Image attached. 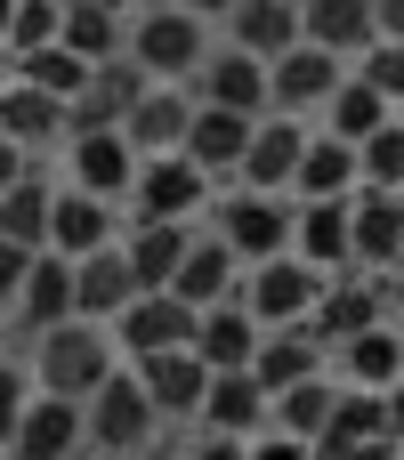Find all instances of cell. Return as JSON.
Listing matches in <instances>:
<instances>
[{"instance_id":"cell-4","label":"cell","mask_w":404,"mask_h":460,"mask_svg":"<svg viewBox=\"0 0 404 460\" xmlns=\"http://www.w3.org/2000/svg\"><path fill=\"white\" fill-rule=\"evenodd\" d=\"M162 412H154V396H146V380H138V364H121L97 396H89V453L97 460H121V453H146V445H162Z\"/></svg>"},{"instance_id":"cell-11","label":"cell","mask_w":404,"mask_h":460,"mask_svg":"<svg viewBox=\"0 0 404 460\" xmlns=\"http://www.w3.org/2000/svg\"><path fill=\"white\" fill-rule=\"evenodd\" d=\"M381 315H389V283H381V275H364V267H340V275L324 283V299H316L308 332L340 356V348H348L364 323H381Z\"/></svg>"},{"instance_id":"cell-8","label":"cell","mask_w":404,"mask_h":460,"mask_svg":"<svg viewBox=\"0 0 404 460\" xmlns=\"http://www.w3.org/2000/svg\"><path fill=\"white\" fill-rule=\"evenodd\" d=\"M8 453H16V460H81V453H89V404H81V396H49V388H32V404H24Z\"/></svg>"},{"instance_id":"cell-51","label":"cell","mask_w":404,"mask_h":460,"mask_svg":"<svg viewBox=\"0 0 404 460\" xmlns=\"http://www.w3.org/2000/svg\"><path fill=\"white\" fill-rule=\"evenodd\" d=\"M121 460H186V453H170V445H146V453H121Z\"/></svg>"},{"instance_id":"cell-16","label":"cell","mask_w":404,"mask_h":460,"mask_svg":"<svg viewBox=\"0 0 404 460\" xmlns=\"http://www.w3.org/2000/svg\"><path fill=\"white\" fill-rule=\"evenodd\" d=\"M0 137H16L24 154L49 162V154L73 137V105L49 97V89H32V81H8V89H0Z\"/></svg>"},{"instance_id":"cell-19","label":"cell","mask_w":404,"mask_h":460,"mask_svg":"<svg viewBox=\"0 0 404 460\" xmlns=\"http://www.w3.org/2000/svg\"><path fill=\"white\" fill-rule=\"evenodd\" d=\"M146 89H154V73H146L130 49H121V57H105V65L89 73V89L73 97V129H121V121H130V105H138Z\"/></svg>"},{"instance_id":"cell-46","label":"cell","mask_w":404,"mask_h":460,"mask_svg":"<svg viewBox=\"0 0 404 460\" xmlns=\"http://www.w3.org/2000/svg\"><path fill=\"white\" fill-rule=\"evenodd\" d=\"M32 170H40V154H24L16 137H0V194H8L16 178H32Z\"/></svg>"},{"instance_id":"cell-9","label":"cell","mask_w":404,"mask_h":460,"mask_svg":"<svg viewBox=\"0 0 404 460\" xmlns=\"http://www.w3.org/2000/svg\"><path fill=\"white\" fill-rule=\"evenodd\" d=\"M348 73H356V65H348V57H332L324 40H300V49H283V57L267 65L275 113H300V121H308V113H324V105H332V89H340Z\"/></svg>"},{"instance_id":"cell-3","label":"cell","mask_w":404,"mask_h":460,"mask_svg":"<svg viewBox=\"0 0 404 460\" xmlns=\"http://www.w3.org/2000/svg\"><path fill=\"white\" fill-rule=\"evenodd\" d=\"M202 226H211L243 267H259V259H283V251H292L300 202H292V194H259V186H219V202H211Z\"/></svg>"},{"instance_id":"cell-39","label":"cell","mask_w":404,"mask_h":460,"mask_svg":"<svg viewBox=\"0 0 404 460\" xmlns=\"http://www.w3.org/2000/svg\"><path fill=\"white\" fill-rule=\"evenodd\" d=\"M65 32V0H16V24H8V57L24 49H49Z\"/></svg>"},{"instance_id":"cell-30","label":"cell","mask_w":404,"mask_h":460,"mask_svg":"<svg viewBox=\"0 0 404 460\" xmlns=\"http://www.w3.org/2000/svg\"><path fill=\"white\" fill-rule=\"evenodd\" d=\"M356 186H364L356 146H348V137H332V129H316V137H308V154H300V186H292V202H340V194H356Z\"/></svg>"},{"instance_id":"cell-26","label":"cell","mask_w":404,"mask_h":460,"mask_svg":"<svg viewBox=\"0 0 404 460\" xmlns=\"http://www.w3.org/2000/svg\"><path fill=\"white\" fill-rule=\"evenodd\" d=\"M292 251H300L308 267H324V275L356 267V210H348V194H340V202H300Z\"/></svg>"},{"instance_id":"cell-17","label":"cell","mask_w":404,"mask_h":460,"mask_svg":"<svg viewBox=\"0 0 404 460\" xmlns=\"http://www.w3.org/2000/svg\"><path fill=\"white\" fill-rule=\"evenodd\" d=\"M348 210H356V267L364 275H397L404 267V194L397 186H356Z\"/></svg>"},{"instance_id":"cell-57","label":"cell","mask_w":404,"mask_h":460,"mask_svg":"<svg viewBox=\"0 0 404 460\" xmlns=\"http://www.w3.org/2000/svg\"><path fill=\"white\" fill-rule=\"evenodd\" d=\"M397 460H404V453H397Z\"/></svg>"},{"instance_id":"cell-49","label":"cell","mask_w":404,"mask_h":460,"mask_svg":"<svg viewBox=\"0 0 404 460\" xmlns=\"http://www.w3.org/2000/svg\"><path fill=\"white\" fill-rule=\"evenodd\" d=\"M178 8H194V16H211V24H227V8H235V0H178Z\"/></svg>"},{"instance_id":"cell-22","label":"cell","mask_w":404,"mask_h":460,"mask_svg":"<svg viewBox=\"0 0 404 460\" xmlns=\"http://www.w3.org/2000/svg\"><path fill=\"white\" fill-rule=\"evenodd\" d=\"M251 129H259V113H235V105H194V129H186V154L219 178V186H235V170H243V154H251Z\"/></svg>"},{"instance_id":"cell-15","label":"cell","mask_w":404,"mask_h":460,"mask_svg":"<svg viewBox=\"0 0 404 460\" xmlns=\"http://www.w3.org/2000/svg\"><path fill=\"white\" fill-rule=\"evenodd\" d=\"M73 315H81V307H73V259H65V251H32V275H24L8 323H16L24 340H40V332H57V323H73Z\"/></svg>"},{"instance_id":"cell-35","label":"cell","mask_w":404,"mask_h":460,"mask_svg":"<svg viewBox=\"0 0 404 460\" xmlns=\"http://www.w3.org/2000/svg\"><path fill=\"white\" fill-rule=\"evenodd\" d=\"M65 49H81L89 65H105V57H121L130 49V16L121 8H105V0H65V32H57Z\"/></svg>"},{"instance_id":"cell-12","label":"cell","mask_w":404,"mask_h":460,"mask_svg":"<svg viewBox=\"0 0 404 460\" xmlns=\"http://www.w3.org/2000/svg\"><path fill=\"white\" fill-rule=\"evenodd\" d=\"M308 121L300 113H259V129H251V154H243V170H235V186H259V194H292L300 186V154H308Z\"/></svg>"},{"instance_id":"cell-10","label":"cell","mask_w":404,"mask_h":460,"mask_svg":"<svg viewBox=\"0 0 404 460\" xmlns=\"http://www.w3.org/2000/svg\"><path fill=\"white\" fill-rule=\"evenodd\" d=\"M194 332H202V307H194V299H178V291H138V299L113 315V340H121V356L194 348Z\"/></svg>"},{"instance_id":"cell-23","label":"cell","mask_w":404,"mask_h":460,"mask_svg":"<svg viewBox=\"0 0 404 460\" xmlns=\"http://www.w3.org/2000/svg\"><path fill=\"white\" fill-rule=\"evenodd\" d=\"M194 218H130L121 226V251H130V267H138V283L146 291H170V275H178V259L194 251Z\"/></svg>"},{"instance_id":"cell-28","label":"cell","mask_w":404,"mask_h":460,"mask_svg":"<svg viewBox=\"0 0 404 460\" xmlns=\"http://www.w3.org/2000/svg\"><path fill=\"white\" fill-rule=\"evenodd\" d=\"M170 291H178V299H194V307H219V299H243V259H235V251H227V243H219V234L202 226V234H194V251L178 259Z\"/></svg>"},{"instance_id":"cell-38","label":"cell","mask_w":404,"mask_h":460,"mask_svg":"<svg viewBox=\"0 0 404 460\" xmlns=\"http://www.w3.org/2000/svg\"><path fill=\"white\" fill-rule=\"evenodd\" d=\"M356 162H364V186H397V194H404V113H397V121H381V129L356 146Z\"/></svg>"},{"instance_id":"cell-36","label":"cell","mask_w":404,"mask_h":460,"mask_svg":"<svg viewBox=\"0 0 404 460\" xmlns=\"http://www.w3.org/2000/svg\"><path fill=\"white\" fill-rule=\"evenodd\" d=\"M381 121H397V97H381L364 73H348V81L332 89V105H324V129H332V137H348V146H364Z\"/></svg>"},{"instance_id":"cell-1","label":"cell","mask_w":404,"mask_h":460,"mask_svg":"<svg viewBox=\"0 0 404 460\" xmlns=\"http://www.w3.org/2000/svg\"><path fill=\"white\" fill-rule=\"evenodd\" d=\"M24 364H32V388H49V396H97L130 356H121V340L105 332V323H89V315H73V323H57V332H40L32 348H24Z\"/></svg>"},{"instance_id":"cell-14","label":"cell","mask_w":404,"mask_h":460,"mask_svg":"<svg viewBox=\"0 0 404 460\" xmlns=\"http://www.w3.org/2000/svg\"><path fill=\"white\" fill-rule=\"evenodd\" d=\"M138 364V380H146V396H154V412L178 429H194L202 420V396H211V364L194 356V348H162V356H130Z\"/></svg>"},{"instance_id":"cell-47","label":"cell","mask_w":404,"mask_h":460,"mask_svg":"<svg viewBox=\"0 0 404 460\" xmlns=\"http://www.w3.org/2000/svg\"><path fill=\"white\" fill-rule=\"evenodd\" d=\"M381 8V40H404V0H373Z\"/></svg>"},{"instance_id":"cell-27","label":"cell","mask_w":404,"mask_h":460,"mask_svg":"<svg viewBox=\"0 0 404 460\" xmlns=\"http://www.w3.org/2000/svg\"><path fill=\"white\" fill-rule=\"evenodd\" d=\"M259 340H267V323H259V315H251L243 299H219V307H202V332H194V356H202L211 372H251Z\"/></svg>"},{"instance_id":"cell-45","label":"cell","mask_w":404,"mask_h":460,"mask_svg":"<svg viewBox=\"0 0 404 460\" xmlns=\"http://www.w3.org/2000/svg\"><path fill=\"white\" fill-rule=\"evenodd\" d=\"M397 437H356V445H316V460H397Z\"/></svg>"},{"instance_id":"cell-37","label":"cell","mask_w":404,"mask_h":460,"mask_svg":"<svg viewBox=\"0 0 404 460\" xmlns=\"http://www.w3.org/2000/svg\"><path fill=\"white\" fill-rule=\"evenodd\" d=\"M89 73H97V65H89L81 49H65V40H49V49H24V57H16V81H32V89H49V97H65V105L89 89Z\"/></svg>"},{"instance_id":"cell-5","label":"cell","mask_w":404,"mask_h":460,"mask_svg":"<svg viewBox=\"0 0 404 460\" xmlns=\"http://www.w3.org/2000/svg\"><path fill=\"white\" fill-rule=\"evenodd\" d=\"M219 202V178L194 162V154H146L138 162V186H130V218H211Z\"/></svg>"},{"instance_id":"cell-18","label":"cell","mask_w":404,"mask_h":460,"mask_svg":"<svg viewBox=\"0 0 404 460\" xmlns=\"http://www.w3.org/2000/svg\"><path fill=\"white\" fill-rule=\"evenodd\" d=\"M194 97H211V105H235V113H275V89H267V57H251V49L219 40V49H211V65L194 73Z\"/></svg>"},{"instance_id":"cell-44","label":"cell","mask_w":404,"mask_h":460,"mask_svg":"<svg viewBox=\"0 0 404 460\" xmlns=\"http://www.w3.org/2000/svg\"><path fill=\"white\" fill-rule=\"evenodd\" d=\"M186 460H251V437H219V429H194Z\"/></svg>"},{"instance_id":"cell-41","label":"cell","mask_w":404,"mask_h":460,"mask_svg":"<svg viewBox=\"0 0 404 460\" xmlns=\"http://www.w3.org/2000/svg\"><path fill=\"white\" fill-rule=\"evenodd\" d=\"M24 404H32V364H16V356H0V445L16 437V420H24Z\"/></svg>"},{"instance_id":"cell-50","label":"cell","mask_w":404,"mask_h":460,"mask_svg":"<svg viewBox=\"0 0 404 460\" xmlns=\"http://www.w3.org/2000/svg\"><path fill=\"white\" fill-rule=\"evenodd\" d=\"M381 283H389V315L404 323V267H397V275H381Z\"/></svg>"},{"instance_id":"cell-52","label":"cell","mask_w":404,"mask_h":460,"mask_svg":"<svg viewBox=\"0 0 404 460\" xmlns=\"http://www.w3.org/2000/svg\"><path fill=\"white\" fill-rule=\"evenodd\" d=\"M8 24H16V0H0V49H8Z\"/></svg>"},{"instance_id":"cell-55","label":"cell","mask_w":404,"mask_h":460,"mask_svg":"<svg viewBox=\"0 0 404 460\" xmlns=\"http://www.w3.org/2000/svg\"><path fill=\"white\" fill-rule=\"evenodd\" d=\"M0 460H16V453H8V445H0Z\"/></svg>"},{"instance_id":"cell-25","label":"cell","mask_w":404,"mask_h":460,"mask_svg":"<svg viewBox=\"0 0 404 460\" xmlns=\"http://www.w3.org/2000/svg\"><path fill=\"white\" fill-rule=\"evenodd\" d=\"M332 372H340L348 388H381V396H389V388L404 380V323H397V315L364 323V332L332 356Z\"/></svg>"},{"instance_id":"cell-33","label":"cell","mask_w":404,"mask_h":460,"mask_svg":"<svg viewBox=\"0 0 404 460\" xmlns=\"http://www.w3.org/2000/svg\"><path fill=\"white\" fill-rule=\"evenodd\" d=\"M332 412H340V372H308V380H292V388H275V420L267 429H292V437H324L332 429Z\"/></svg>"},{"instance_id":"cell-56","label":"cell","mask_w":404,"mask_h":460,"mask_svg":"<svg viewBox=\"0 0 404 460\" xmlns=\"http://www.w3.org/2000/svg\"><path fill=\"white\" fill-rule=\"evenodd\" d=\"M397 113H404V105H397Z\"/></svg>"},{"instance_id":"cell-53","label":"cell","mask_w":404,"mask_h":460,"mask_svg":"<svg viewBox=\"0 0 404 460\" xmlns=\"http://www.w3.org/2000/svg\"><path fill=\"white\" fill-rule=\"evenodd\" d=\"M8 81H16V57H8V49H0V89H8Z\"/></svg>"},{"instance_id":"cell-31","label":"cell","mask_w":404,"mask_h":460,"mask_svg":"<svg viewBox=\"0 0 404 460\" xmlns=\"http://www.w3.org/2000/svg\"><path fill=\"white\" fill-rule=\"evenodd\" d=\"M227 40L275 65L283 49L308 40V32H300V0H235V8H227Z\"/></svg>"},{"instance_id":"cell-21","label":"cell","mask_w":404,"mask_h":460,"mask_svg":"<svg viewBox=\"0 0 404 460\" xmlns=\"http://www.w3.org/2000/svg\"><path fill=\"white\" fill-rule=\"evenodd\" d=\"M138 291H146V283H138V267H130V251H121V243H105V251L73 259V307H81L89 323H105V332H113V315H121Z\"/></svg>"},{"instance_id":"cell-54","label":"cell","mask_w":404,"mask_h":460,"mask_svg":"<svg viewBox=\"0 0 404 460\" xmlns=\"http://www.w3.org/2000/svg\"><path fill=\"white\" fill-rule=\"evenodd\" d=\"M105 8H121V16H138V8H146V0H105Z\"/></svg>"},{"instance_id":"cell-48","label":"cell","mask_w":404,"mask_h":460,"mask_svg":"<svg viewBox=\"0 0 404 460\" xmlns=\"http://www.w3.org/2000/svg\"><path fill=\"white\" fill-rule=\"evenodd\" d=\"M389 437H397V445H404V380H397V388H389Z\"/></svg>"},{"instance_id":"cell-29","label":"cell","mask_w":404,"mask_h":460,"mask_svg":"<svg viewBox=\"0 0 404 460\" xmlns=\"http://www.w3.org/2000/svg\"><path fill=\"white\" fill-rule=\"evenodd\" d=\"M300 32L356 65V57L381 40V8H373V0H300Z\"/></svg>"},{"instance_id":"cell-6","label":"cell","mask_w":404,"mask_h":460,"mask_svg":"<svg viewBox=\"0 0 404 460\" xmlns=\"http://www.w3.org/2000/svg\"><path fill=\"white\" fill-rule=\"evenodd\" d=\"M324 267H308L300 251H283V259H259V267H243V307L267 323V332H292V323H308L316 315V299H324Z\"/></svg>"},{"instance_id":"cell-42","label":"cell","mask_w":404,"mask_h":460,"mask_svg":"<svg viewBox=\"0 0 404 460\" xmlns=\"http://www.w3.org/2000/svg\"><path fill=\"white\" fill-rule=\"evenodd\" d=\"M24 275H32V251H24V243H8V234H0V315H8V307H16V291H24Z\"/></svg>"},{"instance_id":"cell-34","label":"cell","mask_w":404,"mask_h":460,"mask_svg":"<svg viewBox=\"0 0 404 460\" xmlns=\"http://www.w3.org/2000/svg\"><path fill=\"white\" fill-rule=\"evenodd\" d=\"M49 210H57V178H49V162H40L32 178H16V186L0 194V234L24 243V251H49Z\"/></svg>"},{"instance_id":"cell-40","label":"cell","mask_w":404,"mask_h":460,"mask_svg":"<svg viewBox=\"0 0 404 460\" xmlns=\"http://www.w3.org/2000/svg\"><path fill=\"white\" fill-rule=\"evenodd\" d=\"M356 73H364L381 97H397V105H404V40H373V49L356 57Z\"/></svg>"},{"instance_id":"cell-24","label":"cell","mask_w":404,"mask_h":460,"mask_svg":"<svg viewBox=\"0 0 404 460\" xmlns=\"http://www.w3.org/2000/svg\"><path fill=\"white\" fill-rule=\"evenodd\" d=\"M275 420V396L259 372H211V396H202V420L194 429H219V437H259Z\"/></svg>"},{"instance_id":"cell-2","label":"cell","mask_w":404,"mask_h":460,"mask_svg":"<svg viewBox=\"0 0 404 460\" xmlns=\"http://www.w3.org/2000/svg\"><path fill=\"white\" fill-rule=\"evenodd\" d=\"M211 49H219L211 16H194V8H178V0H146V8L130 16V57H138L154 81H186V89H194V73L211 65Z\"/></svg>"},{"instance_id":"cell-20","label":"cell","mask_w":404,"mask_h":460,"mask_svg":"<svg viewBox=\"0 0 404 460\" xmlns=\"http://www.w3.org/2000/svg\"><path fill=\"white\" fill-rule=\"evenodd\" d=\"M194 105H202V97H194L186 81H154V89L130 105V121H121V129H130V146H138V154H186Z\"/></svg>"},{"instance_id":"cell-32","label":"cell","mask_w":404,"mask_h":460,"mask_svg":"<svg viewBox=\"0 0 404 460\" xmlns=\"http://www.w3.org/2000/svg\"><path fill=\"white\" fill-rule=\"evenodd\" d=\"M251 372H259L267 396H275V388H292V380H308V372H332V348H324L308 323H292V332H267V340H259Z\"/></svg>"},{"instance_id":"cell-13","label":"cell","mask_w":404,"mask_h":460,"mask_svg":"<svg viewBox=\"0 0 404 460\" xmlns=\"http://www.w3.org/2000/svg\"><path fill=\"white\" fill-rule=\"evenodd\" d=\"M121 226H130V210H121V202H105V194H81V186H65V178H57L49 251H65V259H89V251L121 243Z\"/></svg>"},{"instance_id":"cell-43","label":"cell","mask_w":404,"mask_h":460,"mask_svg":"<svg viewBox=\"0 0 404 460\" xmlns=\"http://www.w3.org/2000/svg\"><path fill=\"white\" fill-rule=\"evenodd\" d=\"M251 460H316V445L292 437V429H259V437H251Z\"/></svg>"},{"instance_id":"cell-7","label":"cell","mask_w":404,"mask_h":460,"mask_svg":"<svg viewBox=\"0 0 404 460\" xmlns=\"http://www.w3.org/2000/svg\"><path fill=\"white\" fill-rule=\"evenodd\" d=\"M138 146H130V129H73L65 146H57V170H65V186H81V194H105V202H121L130 210V186H138Z\"/></svg>"}]
</instances>
